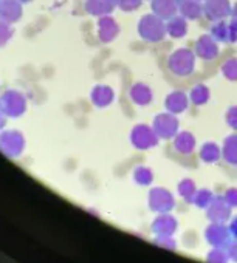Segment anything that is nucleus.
Returning a JSON list of instances; mask_svg holds the SVG:
<instances>
[{"label":"nucleus","instance_id":"1","mask_svg":"<svg viewBox=\"0 0 237 263\" xmlns=\"http://www.w3.org/2000/svg\"><path fill=\"white\" fill-rule=\"evenodd\" d=\"M138 33L141 39H144L146 42H151V44L161 42L168 34L166 22L154 13L146 14L138 22Z\"/></svg>","mask_w":237,"mask_h":263},{"label":"nucleus","instance_id":"2","mask_svg":"<svg viewBox=\"0 0 237 263\" xmlns=\"http://www.w3.org/2000/svg\"><path fill=\"white\" fill-rule=\"evenodd\" d=\"M168 67L175 76L186 78L195 70V53L188 48H178L169 56Z\"/></svg>","mask_w":237,"mask_h":263},{"label":"nucleus","instance_id":"3","mask_svg":"<svg viewBox=\"0 0 237 263\" xmlns=\"http://www.w3.org/2000/svg\"><path fill=\"white\" fill-rule=\"evenodd\" d=\"M178 125H180V121L177 115L169 113V111L157 115L152 122V128L155 130V134L160 140L174 138L178 134Z\"/></svg>","mask_w":237,"mask_h":263},{"label":"nucleus","instance_id":"4","mask_svg":"<svg viewBox=\"0 0 237 263\" xmlns=\"http://www.w3.org/2000/svg\"><path fill=\"white\" fill-rule=\"evenodd\" d=\"M158 140L160 138L157 137L152 125L138 124L131 132V143L134 147H137L140 151H148V149L155 147L158 144Z\"/></svg>","mask_w":237,"mask_h":263},{"label":"nucleus","instance_id":"5","mask_svg":"<svg viewBox=\"0 0 237 263\" xmlns=\"http://www.w3.org/2000/svg\"><path fill=\"white\" fill-rule=\"evenodd\" d=\"M203 14L211 22L225 21L232 16V5L229 0H203Z\"/></svg>","mask_w":237,"mask_h":263},{"label":"nucleus","instance_id":"6","mask_svg":"<svg viewBox=\"0 0 237 263\" xmlns=\"http://www.w3.org/2000/svg\"><path fill=\"white\" fill-rule=\"evenodd\" d=\"M149 206L152 211L158 214H168L175 206V201H174L172 194L168 189L155 187L149 192Z\"/></svg>","mask_w":237,"mask_h":263},{"label":"nucleus","instance_id":"7","mask_svg":"<svg viewBox=\"0 0 237 263\" xmlns=\"http://www.w3.org/2000/svg\"><path fill=\"white\" fill-rule=\"evenodd\" d=\"M194 53L203 61H214L218 56V42L211 34H203L198 37Z\"/></svg>","mask_w":237,"mask_h":263},{"label":"nucleus","instance_id":"8","mask_svg":"<svg viewBox=\"0 0 237 263\" xmlns=\"http://www.w3.org/2000/svg\"><path fill=\"white\" fill-rule=\"evenodd\" d=\"M152 13L161 17L163 21H169L171 17L178 14L180 0H151Z\"/></svg>","mask_w":237,"mask_h":263},{"label":"nucleus","instance_id":"9","mask_svg":"<svg viewBox=\"0 0 237 263\" xmlns=\"http://www.w3.org/2000/svg\"><path fill=\"white\" fill-rule=\"evenodd\" d=\"M188 105H189V96L185 91H180V90L171 91L165 99L166 110L169 113H174V115L183 113L188 108Z\"/></svg>","mask_w":237,"mask_h":263},{"label":"nucleus","instance_id":"10","mask_svg":"<svg viewBox=\"0 0 237 263\" xmlns=\"http://www.w3.org/2000/svg\"><path fill=\"white\" fill-rule=\"evenodd\" d=\"M118 33H120V27H118L116 21L110 16H101L98 24V34L102 42H112Z\"/></svg>","mask_w":237,"mask_h":263},{"label":"nucleus","instance_id":"11","mask_svg":"<svg viewBox=\"0 0 237 263\" xmlns=\"http://www.w3.org/2000/svg\"><path fill=\"white\" fill-rule=\"evenodd\" d=\"M129 96H131L134 104L141 105V107L149 105L152 102V99H154V93H152L151 87L148 84H143V82L134 84L131 91H129Z\"/></svg>","mask_w":237,"mask_h":263},{"label":"nucleus","instance_id":"12","mask_svg":"<svg viewBox=\"0 0 237 263\" xmlns=\"http://www.w3.org/2000/svg\"><path fill=\"white\" fill-rule=\"evenodd\" d=\"M229 211L231 206L225 201V198H214L212 203L208 206V215L212 223H222L229 218Z\"/></svg>","mask_w":237,"mask_h":263},{"label":"nucleus","instance_id":"13","mask_svg":"<svg viewBox=\"0 0 237 263\" xmlns=\"http://www.w3.org/2000/svg\"><path fill=\"white\" fill-rule=\"evenodd\" d=\"M203 0H180L178 13L188 21H197L203 14Z\"/></svg>","mask_w":237,"mask_h":263},{"label":"nucleus","instance_id":"14","mask_svg":"<svg viewBox=\"0 0 237 263\" xmlns=\"http://www.w3.org/2000/svg\"><path fill=\"white\" fill-rule=\"evenodd\" d=\"M174 147L178 154L189 155L195 149V137L188 130L178 132V134L174 137Z\"/></svg>","mask_w":237,"mask_h":263},{"label":"nucleus","instance_id":"15","mask_svg":"<svg viewBox=\"0 0 237 263\" xmlns=\"http://www.w3.org/2000/svg\"><path fill=\"white\" fill-rule=\"evenodd\" d=\"M166 30L168 34L174 39H181L188 34V19H185L181 14L171 17L166 21Z\"/></svg>","mask_w":237,"mask_h":263},{"label":"nucleus","instance_id":"16","mask_svg":"<svg viewBox=\"0 0 237 263\" xmlns=\"http://www.w3.org/2000/svg\"><path fill=\"white\" fill-rule=\"evenodd\" d=\"M116 5V0H87L85 8L93 16H108Z\"/></svg>","mask_w":237,"mask_h":263},{"label":"nucleus","instance_id":"17","mask_svg":"<svg viewBox=\"0 0 237 263\" xmlns=\"http://www.w3.org/2000/svg\"><path fill=\"white\" fill-rule=\"evenodd\" d=\"M229 229H226L222 223H212L208 229H206V238L211 241V245L220 246L225 245L229 240Z\"/></svg>","mask_w":237,"mask_h":263},{"label":"nucleus","instance_id":"18","mask_svg":"<svg viewBox=\"0 0 237 263\" xmlns=\"http://www.w3.org/2000/svg\"><path fill=\"white\" fill-rule=\"evenodd\" d=\"M154 231L160 235V237H171V234L177 229V221L172 215L168 214H161L152 224Z\"/></svg>","mask_w":237,"mask_h":263},{"label":"nucleus","instance_id":"19","mask_svg":"<svg viewBox=\"0 0 237 263\" xmlns=\"http://www.w3.org/2000/svg\"><path fill=\"white\" fill-rule=\"evenodd\" d=\"M113 98H115V93L107 85H98L92 91V101L98 107H107V105H110L112 101H113Z\"/></svg>","mask_w":237,"mask_h":263},{"label":"nucleus","instance_id":"20","mask_svg":"<svg viewBox=\"0 0 237 263\" xmlns=\"http://www.w3.org/2000/svg\"><path fill=\"white\" fill-rule=\"evenodd\" d=\"M222 157L228 164L237 166V135L226 137L222 146Z\"/></svg>","mask_w":237,"mask_h":263},{"label":"nucleus","instance_id":"21","mask_svg":"<svg viewBox=\"0 0 237 263\" xmlns=\"http://www.w3.org/2000/svg\"><path fill=\"white\" fill-rule=\"evenodd\" d=\"M222 157V149L218 147V144L209 141V143H205L200 149V160L205 161V163H215L218 161Z\"/></svg>","mask_w":237,"mask_h":263},{"label":"nucleus","instance_id":"22","mask_svg":"<svg viewBox=\"0 0 237 263\" xmlns=\"http://www.w3.org/2000/svg\"><path fill=\"white\" fill-rule=\"evenodd\" d=\"M209 98H211V91L205 84H197L191 88L189 101L194 105H205L209 101Z\"/></svg>","mask_w":237,"mask_h":263},{"label":"nucleus","instance_id":"23","mask_svg":"<svg viewBox=\"0 0 237 263\" xmlns=\"http://www.w3.org/2000/svg\"><path fill=\"white\" fill-rule=\"evenodd\" d=\"M217 42L220 44H225V42H229V31H228V22L225 21H218V22H214V25L211 27V33H209Z\"/></svg>","mask_w":237,"mask_h":263},{"label":"nucleus","instance_id":"24","mask_svg":"<svg viewBox=\"0 0 237 263\" xmlns=\"http://www.w3.org/2000/svg\"><path fill=\"white\" fill-rule=\"evenodd\" d=\"M134 180L141 186H149L154 181V172L146 166H138L134 171Z\"/></svg>","mask_w":237,"mask_h":263},{"label":"nucleus","instance_id":"25","mask_svg":"<svg viewBox=\"0 0 237 263\" xmlns=\"http://www.w3.org/2000/svg\"><path fill=\"white\" fill-rule=\"evenodd\" d=\"M178 194L186 200V201H192L195 194H197V187H195V183L189 178L180 181L178 184Z\"/></svg>","mask_w":237,"mask_h":263},{"label":"nucleus","instance_id":"26","mask_svg":"<svg viewBox=\"0 0 237 263\" xmlns=\"http://www.w3.org/2000/svg\"><path fill=\"white\" fill-rule=\"evenodd\" d=\"M222 74L228 81L237 82V58H231L222 65Z\"/></svg>","mask_w":237,"mask_h":263},{"label":"nucleus","instance_id":"27","mask_svg":"<svg viewBox=\"0 0 237 263\" xmlns=\"http://www.w3.org/2000/svg\"><path fill=\"white\" fill-rule=\"evenodd\" d=\"M212 200H214V195H212L211 191H208V189H200V191H197V194H195V197H194L192 201H194L198 208H208V206L212 203Z\"/></svg>","mask_w":237,"mask_h":263},{"label":"nucleus","instance_id":"28","mask_svg":"<svg viewBox=\"0 0 237 263\" xmlns=\"http://www.w3.org/2000/svg\"><path fill=\"white\" fill-rule=\"evenodd\" d=\"M143 0H116L118 7H120L123 11H135L141 7Z\"/></svg>","mask_w":237,"mask_h":263},{"label":"nucleus","instance_id":"29","mask_svg":"<svg viewBox=\"0 0 237 263\" xmlns=\"http://www.w3.org/2000/svg\"><path fill=\"white\" fill-rule=\"evenodd\" d=\"M226 124L237 130V105H232L226 110Z\"/></svg>","mask_w":237,"mask_h":263},{"label":"nucleus","instance_id":"30","mask_svg":"<svg viewBox=\"0 0 237 263\" xmlns=\"http://www.w3.org/2000/svg\"><path fill=\"white\" fill-rule=\"evenodd\" d=\"M223 198H225V201H226L231 208H237V189H235V187L228 189Z\"/></svg>","mask_w":237,"mask_h":263},{"label":"nucleus","instance_id":"31","mask_svg":"<svg viewBox=\"0 0 237 263\" xmlns=\"http://www.w3.org/2000/svg\"><path fill=\"white\" fill-rule=\"evenodd\" d=\"M228 31H229V42H237V17L231 16V21L228 22Z\"/></svg>","mask_w":237,"mask_h":263},{"label":"nucleus","instance_id":"32","mask_svg":"<svg viewBox=\"0 0 237 263\" xmlns=\"http://www.w3.org/2000/svg\"><path fill=\"white\" fill-rule=\"evenodd\" d=\"M208 260H209L211 263H226V255H225V252H222L220 249H214V251L209 254Z\"/></svg>","mask_w":237,"mask_h":263},{"label":"nucleus","instance_id":"33","mask_svg":"<svg viewBox=\"0 0 237 263\" xmlns=\"http://www.w3.org/2000/svg\"><path fill=\"white\" fill-rule=\"evenodd\" d=\"M229 232H231L232 235H235V237H237V217H234V218H232L231 226H229Z\"/></svg>","mask_w":237,"mask_h":263},{"label":"nucleus","instance_id":"34","mask_svg":"<svg viewBox=\"0 0 237 263\" xmlns=\"http://www.w3.org/2000/svg\"><path fill=\"white\" fill-rule=\"evenodd\" d=\"M229 254H231V257L237 261V241H234L232 245H231V249H229Z\"/></svg>","mask_w":237,"mask_h":263},{"label":"nucleus","instance_id":"35","mask_svg":"<svg viewBox=\"0 0 237 263\" xmlns=\"http://www.w3.org/2000/svg\"><path fill=\"white\" fill-rule=\"evenodd\" d=\"M232 16L237 17V2H235V5L232 7Z\"/></svg>","mask_w":237,"mask_h":263}]
</instances>
